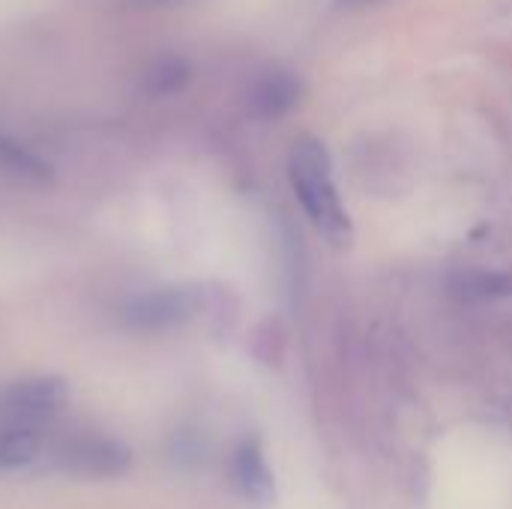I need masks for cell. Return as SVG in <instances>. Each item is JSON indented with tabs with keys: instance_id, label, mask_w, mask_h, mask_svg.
I'll use <instances>...</instances> for the list:
<instances>
[{
	"instance_id": "cell-2",
	"label": "cell",
	"mask_w": 512,
	"mask_h": 509,
	"mask_svg": "<svg viewBox=\"0 0 512 509\" xmlns=\"http://www.w3.org/2000/svg\"><path fill=\"white\" fill-rule=\"evenodd\" d=\"M201 309V291L189 285H162L129 297L120 309V321L132 333H168L189 324Z\"/></svg>"
},
{
	"instance_id": "cell-6",
	"label": "cell",
	"mask_w": 512,
	"mask_h": 509,
	"mask_svg": "<svg viewBox=\"0 0 512 509\" xmlns=\"http://www.w3.org/2000/svg\"><path fill=\"white\" fill-rule=\"evenodd\" d=\"M231 480L237 486V492L249 501H258V504H267L276 498V480H273V471L264 459V450L255 438L243 441L237 450H234V459H231Z\"/></svg>"
},
{
	"instance_id": "cell-12",
	"label": "cell",
	"mask_w": 512,
	"mask_h": 509,
	"mask_svg": "<svg viewBox=\"0 0 512 509\" xmlns=\"http://www.w3.org/2000/svg\"><path fill=\"white\" fill-rule=\"evenodd\" d=\"M345 3H372V0H345Z\"/></svg>"
},
{
	"instance_id": "cell-7",
	"label": "cell",
	"mask_w": 512,
	"mask_h": 509,
	"mask_svg": "<svg viewBox=\"0 0 512 509\" xmlns=\"http://www.w3.org/2000/svg\"><path fill=\"white\" fill-rule=\"evenodd\" d=\"M0 177L24 186H45L54 177L51 162L27 147L24 141L12 138L9 132H0Z\"/></svg>"
},
{
	"instance_id": "cell-4",
	"label": "cell",
	"mask_w": 512,
	"mask_h": 509,
	"mask_svg": "<svg viewBox=\"0 0 512 509\" xmlns=\"http://www.w3.org/2000/svg\"><path fill=\"white\" fill-rule=\"evenodd\" d=\"M132 465V450L102 432H78L57 450V468L81 480L120 477Z\"/></svg>"
},
{
	"instance_id": "cell-1",
	"label": "cell",
	"mask_w": 512,
	"mask_h": 509,
	"mask_svg": "<svg viewBox=\"0 0 512 509\" xmlns=\"http://www.w3.org/2000/svg\"><path fill=\"white\" fill-rule=\"evenodd\" d=\"M288 180L306 219L315 225V231L324 234L330 243L345 246L351 240V219L342 204V195L333 177V159L324 141L312 135H300L291 144Z\"/></svg>"
},
{
	"instance_id": "cell-5",
	"label": "cell",
	"mask_w": 512,
	"mask_h": 509,
	"mask_svg": "<svg viewBox=\"0 0 512 509\" xmlns=\"http://www.w3.org/2000/svg\"><path fill=\"white\" fill-rule=\"evenodd\" d=\"M303 96V84L291 69H267L249 87V108L261 120L285 117Z\"/></svg>"
},
{
	"instance_id": "cell-11",
	"label": "cell",
	"mask_w": 512,
	"mask_h": 509,
	"mask_svg": "<svg viewBox=\"0 0 512 509\" xmlns=\"http://www.w3.org/2000/svg\"><path fill=\"white\" fill-rule=\"evenodd\" d=\"M132 6H171L177 0H129Z\"/></svg>"
},
{
	"instance_id": "cell-3",
	"label": "cell",
	"mask_w": 512,
	"mask_h": 509,
	"mask_svg": "<svg viewBox=\"0 0 512 509\" xmlns=\"http://www.w3.org/2000/svg\"><path fill=\"white\" fill-rule=\"evenodd\" d=\"M69 399V387L63 378L36 375L12 381L0 390V426H33L48 423L60 414Z\"/></svg>"
},
{
	"instance_id": "cell-8",
	"label": "cell",
	"mask_w": 512,
	"mask_h": 509,
	"mask_svg": "<svg viewBox=\"0 0 512 509\" xmlns=\"http://www.w3.org/2000/svg\"><path fill=\"white\" fill-rule=\"evenodd\" d=\"M192 81V63L180 54H159L141 72V90L147 96H174Z\"/></svg>"
},
{
	"instance_id": "cell-9",
	"label": "cell",
	"mask_w": 512,
	"mask_h": 509,
	"mask_svg": "<svg viewBox=\"0 0 512 509\" xmlns=\"http://www.w3.org/2000/svg\"><path fill=\"white\" fill-rule=\"evenodd\" d=\"M450 288L462 300H501V297L512 294V273L471 267V270H459L453 276Z\"/></svg>"
},
{
	"instance_id": "cell-10",
	"label": "cell",
	"mask_w": 512,
	"mask_h": 509,
	"mask_svg": "<svg viewBox=\"0 0 512 509\" xmlns=\"http://www.w3.org/2000/svg\"><path fill=\"white\" fill-rule=\"evenodd\" d=\"M42 453V438L33 426H0V474L30 468Z\"/></svg>"
}]
</instances>
